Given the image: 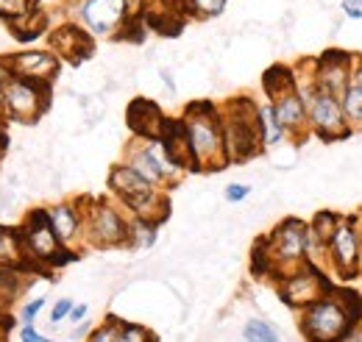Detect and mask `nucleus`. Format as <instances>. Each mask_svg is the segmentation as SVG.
<instances>
[{"instance_id": "f257e3e1", "label": "nucleus", "mask_w": 362, "mask_h": 342, "mask_svg": "<svg viewBox=\"0 0 362 342\" xmlns=\"http://www.w3.org/2000/svg\"><path fill=\"white\" fill-rule=\"evenodd\" d=\"M307 234H310V223H304L298 217L281 220L254 248V273L276 276L281 281L293 270L307 264Z\"/></svg>"}, {"instance_id": "f03ea898", "label": "nucleus", "mask_w": 362, "mask_h": 342, "mask_svg": "<svg viewBox=\"0 0 362 342\" xmlns=\"http://www.w3.org/2000/svg\"><path fill=\"white\" fill-rule=\"evenodd\" d=\"M362 314L360 295L332 287L323 298L301 309V334L307 342H340L349 326Z\"/></svg>"}, {"instance_id": "7ed1b4c3", "label": "nucleus", "mask_w": 362, "mask_h": 342, "mask_svg": "<svg viewBox=\"0 0 362 342\" xmlns=\"http://www.w3.org/2000/svg\"><path fill=\"white\" fill-rule=\"evenodd\" d=\"M184 131L192 153L195 170H221L228 165L226 145H223V126H221V109L212 103H189L184 117Z\"/></svg>"}, {"instance_id": "20e7f679", "label": "nucleus", "mask_w": 362, "mask_h": 342, "mask_svg": "<svg viewBox=\"0 0 362 342\" xmlns=\"http://www.w3.org/2000/svg\"><path fill=\"white\" fill-rule=\"evenodd\" d=\"M221 126H223L228 165L254 159L265 148L259 134V120H257V103L248 98H237L221 109Z\"/></svg>"}, {"instance_id": "39448f33", "label": "nucleus", "mask_w": 362, "mask_h": 342, "mask_svg": "<svg viewBox=\"0 0 362 342\" xmlns=\"http://www.w3.org/2000/svg\"><path fill=\"white\" fill-rule=\"evenodd\" d=\"M109 189L126 204L132 217L148 220V223H162L168 217V198L159 187L145 181L136 170L129 165H115L109 172Z\"/></svg>"}, {"instance_id": "423d86ee", "label": "nucleus", "mask_w": 362, "mask_h": 342, "mask_svg": "<svg viewBox=\"0 0 362 342\" xmlns=\"http://www.w3.org/2000/svg\"><path fill=\"white\" fill-rule=\"evenodd\" d=\"M329 270L340 281H351L362 273V214H340L329 240Z\"/></svg>"}, {"instance_id": "0eeeda50", "label": "nucleus", "mask_w": 362, "mask_h": 342, "mask_svg": "<svg viewBox=\"0 0 362 342\" xmlns=\"http://www.w3.org/2000/svg\"><path fill=\"white\" fill-rule=\"evenodd\" d=\"M126 165L132 170L139 172L145 181H151L153 187L176 184L181 175H184V167L168 153V148H165L162 139H142L139 145H134L129 151Z\"/></svg>"}, {"instance_id": "6e6552de", "label": "nucleus", "mask_w": 362, "mask_h": 342, "mask_svg": "<svg viewBox=\"0 0 362 342\" xmlns=\"http://www.w3.org/2000/svg\"><path fill=\"white\" fill-rule=\"evenodd\" d=\"M20 234H23L25 254L37 264H64L67 259H73V254L59 242V237L50 225L47 209H37V212L28 214Z\"/></svg>"}, {"instance_id": "1a4fd4ad", "label": "nucleus", "mask_w": 362, "mask_h": 342, "mask_svg": "<svg viewBox=\"0 0 362 342\" xmlns=\"http://www.w3.org/2000/svg\"><path fill=\"white\" fill-rule=\"evenodd\" d=\"M129 223L132 220H126L109 201H90V209L84 212V234L95 248L129 245Z\"/></svg>"}, {"instance_id": "9d476101", "label": "nucleus", "mask_w": 362, "mask_h": 342, "mask_svg": "<svg viewBox=\"0 0 362 342\" xmlns=\"http://www.w3.org/2000/svg\"><path fill=\"white\" fill-rule=\"evenodd\" d=\"M47 86L50 84H37V81L17 78L8 73L3 92H0V103L6 114L20 123H34L47 109Z\"/></svg>"}, {"instance_id": "9b49d317", "label": "nucleus", "mask_w": 362, "mask_h": 342, "mask_svg": "<svg viewBox=\"0 0 362 342\" xmlns=\"http://www.w3.org/2000/svg\"><path fill=\"white\" fill-rule=\"evenodd\" d=\"M332 290V278L326 276V270L313 267V264H301L298 270H293L287 278L279 281V295L287 306L293 309H304L317 298H323Z\"/></svg>"}, {"instance_id": "f8f14e48", "label": "nucleus", "mask_w": 362, "mask_h": 342, "mask_svg": "<svg viewBox=\"0 0 362 342\" xmlns=\"http://www.w3.org/2000/svg\"><path fill=\"white\" fill-rule=\"evenodd\" d=\"M307 120H310V134H315L317 139H323V142H340V139L354 134L346 123L340 98L326 95L320 89L315 92V98L307 103Z\"/></svg>"}, {"instance_id": "ddd939ff", "label": "nucleus", "mask_w": 362, "mask_h": 342, "mask_svg": "<svg viewBox=\"0 0 362 342\" xmlns=\"http://www.w3.org/2000/svg\"><path fill=\"white\" fill-rule=\"evenodd\" d=\"M351 73H354V53L346 50H326L317 59H313V78L315 86L326 95L340 98L351 86Z\"/></svg>"}, {"instance_id": "4468645a", "label": "nucleus", "mask_w": 362, "mask_h": 342, "mask_svg": "<svg viewBox=\"0 0 362 342\" xmlns=\"http://www.w3.org/2000/svg\"><path fill=\"white\" fill-rule=\"evenodd\" d=\"M3 67L17 76V78H28L37 84H50L59 73V56L47 53V50H28V53H14L8 59H3Z\"/></svg>"}, {"instance_id": "2eb2a0df", "label": "nucleus", "mask_w": 362, "mask_h": 342, "mask_svg": "<svg viewBox=\"0 0 362 342\" xmlns=\"http://www.w3.org/2000/svg\"><path fill=\"white\" fill-rule=\"evenodd\" d=\"M81 20L92 34L109 37L123 23H129V6H126V0H84Z\"/></svg>"}, {"instance_id": "dca6fc26", "label": "nucleus", "mask_w": 362, "mask_h": 342, "mask_svg": "<svg viewBox=\"0 0 362 342\" xmlns=\"http://www.w3.org/2000/svg\"><path fill=\"white\" fill-rule=\"evenodd\" d=\"M268 103L273 106V112H276L279 123L284 126L287 136H293V139H304V136L310 134L307 106H304V100H301V95H298V86H296L293 92L276 98V100H268Z\"/></svg>"}, {"instance_id": "f3484780", "label": "nucleus", "mask_w": 362, "mask_h": 342, "mask_svg": "<svg viewBox=\"0 0 362 342\" xmlns=\"http://www.w3.org/2000/svg\"><path fill=\"white\" fill-rule=\"evenodd\" d=\"M168 126V117L162 114V109L151 100H134L129 106V129L134 131L139 139H162Z\"/></svg>"}, {"instance_id": "a211bd4d", "label": "nucleus", "mask_w": 362, "mask_h": 342, "mask_svg": "<svg viewBox=\"0 0 362 342\" xmlns=\"http://www.w3.org/2000/svg\"><path fill=\"white\" fill-rule=\"evenodd\" d=\"M47 217H50V225H53L59 242H62L67 251H70V245H73L76 240L87 237V234H84V212H81L78 206H73V204H56V206L47 209Z\"/></svg>"}, {"instance_id": "6ab92c4d", "label": "nucleus", "mask_w": 362, "mask_h": 342, "mask_svg": "<svg viewBox=\"0 0 362 342\" xmlns=\"http://www.w3.org/2000/svg\"><path fill=\"white\" fill-rule=\"evenodd\" d=\"M50 45H53V50H56L59 56H67L73 64H78L81 59H87L92 50L90 37H87L81 28H76V25L56 28V31L50 34Z\"/></svg>"}, {"instance_id": "aec40b11", "label": "nucleus", "mask_w": 362, "mask_h": 342, "mask_svg": "<svg viewBox=\"0 0 362 342\" xmlns=\"http://www.w3.org/2000/svg\"><path fill=\"white\" fill-rule=\"evenodd\" d=\"M25 245H23V234L14 228H0V267L17 270L25 264Z\"/></svg>"}, {"instance_id": "412c9836", "label": "nucleus", "mask_w": 362, "mask_h": 342, "mask_svg": "<svg viewBox=\"0 0 362 342\" xmlns=\"http://www.w3.org/2000/svg\"><path fill=\"white\" fill-rule=\"evenodd\" d=\"M257 120H259V134H262V145L265 148H273V145H279V142L287 139V131L279 123V117H276L271 103L257 106Z\"/></svg>"}, {"instance_id": "4be33fe9", "label": "nucleus", "mask_w": 362, "mask_h": 342, "mask_svg": "<svg viewBox=\"0 0 362 342\" xmlns=\"http://www.w3.org/2000/svg\"><path fill=\"white\" fill-rule=\"evenodd\" d=\"M156 231H159L156 223H148V220L132 217V223H129V245L136 248V251L153 248V242H156Z\"/></svg>"}, {"instance_id": "5701e85b", "label": "nucleus", "mask_w": 362, "mask_h": 342, "mask_svg": "<svg viewBox=\"0 0 362 342\" xmlns=\"http://www.w3.org/2000/svg\"><path fill=\"white\" fill-rule=\"evenodd\" d=\"M340 103H343V114H346V123L351 131H362V92L351 84L343 95H340Z\"/></svg>"}, {"instance_id": "b1692460", "label": "nucleus", "mask_w": 362, "mask_h": 342, "mask_svg": "<svg viewBox=\"0 0 362 342\" xmlns=\"http://www.w3.org/2000/svg\"><path fill=\"white\" fill-rule=\"evenodd\" d=\"M243 337L245 342H279V331L273 329L268 320H248L243 326Z\"/></svg>"}, {"instance_id": "393cba45", "label": "nucleus", "mask_w": 362, "mask_h": 342, "mask_svg": "<svg viewBox=\"0 0 362 342\" xmlns=\"http://www.w3.org/2000/svg\"><path fill=\"white\" fill-rule=\"evenodd\" d=\"M34 8H37V0H0V17L11 23L25 20Z\"/></svg>"}, {"instance_id": "a878e982", "label": "nucleus", "mask_w": 362, "mask_h": 342, "mask_svg": "<svg viewBox=\"0 0 362 342\" xmlns=\"http://www.w3.org/2000/svg\"><path fill=\"white\" fill-rule=\"evenodd\" d=\"M337 223H340V214L337 212H317L313 217V223H310V228H313V234H317L326 245H329V240L334 237V228H337Z\"/></svg>"}, {"instance_id": "bb28decb", "label": "nucleus", "mask_w": 362, "mask_h": 342, "mask_svg": "<svg viewBox=\"0 0 362 342\" xmlns=\"http://www.w3.org/2000/svg\"><path fill=\"white\" fill-rule=\"evenodd\" d=\"M120 320L117 317H106V323L98 329V331H92L90 342H117V334H120Z\"/></svg>"}, {"instance_id": "cd10ccee", "label": "nucleus", "mask_w": 362, "mask_h": 342, "mask_svg": "<svg viewBox=\"0 0 362 342\" xmlns=\"http://www.w3.org/2000/svg\"><path fill=\"white\" fill-rule=\"evenodd\" d=\"M117 342H151V334L142 326H136V323H123L120 334H117Z\"/></svg>"}, {"instance_id": "c85d7f7f", "label": "nucleus", "mask_w": 362, "mask_h": 342, "mask_svg": "<svg viewBox=\"0 0 362 342\" xmlns=\"http://www.w3.org/2000/svg\"><path fill=\"white\" fill-rule=\"evenodd\" d=\"M192 11H198L201 17H218L226 8V0H189Z\"/></svg>"}, {"instance_id": "c756f323", "label": "nucleus", "mask_w": 362, "mask_h": 342, "mask_svg": "<svg viewBox=\"0 0 362 342\" xmlns=\"http://www.w3.org/2000/svg\"><path fill=\"white\" fill-rule=\"evenodd\" d=\"M248 195H251V187L248 184H228L226 189H223V198H226L228 204H240Z\"/></svg>"}, {"instance_id": "7c9ffc66", "label": "nucleus", "mask_w": 362, "mask_h": 342, "mask_svg": "<svg viewBox=\"0 0 362 342\" xmlns=\"http://www.w3.org/2000/svg\"><path fill=\"white\" fill-rule=\"evenodd\" d=\"M70 312H73V300L62 298L59 303H56V306H53V314H50V320H53V323H59V320H64Z\"/></svg>"}, {"instance_id": "2f4dec72", "label": "nucleus", "mask_w": 362, "mask_h": 342, "mask_svg": "<svg viewBox=\"0 0 362 342\" xmlns=\"http://www.w3.org/2000/svg\"><path fill=\"white\" fill-rule=\"evenodd\" d=\"M340 8H343V14H346V17H351V20H362V0H343V3H340Z\"/></svg>"}, {"instance_id": "473e14b6", "label": "nucleus", "mask_w": 362, "mask_h": 342, "mask_svg": "<svg viewBox=\"0 0 362 342\" xmlns=\"http://www.w3.org/2000/svg\"><path fill=\"white\" fill-rule=\"evenodd\" d=\"M340 342H362V314L349 326V331L340 337Z\"/></svg>"}, {"instance_id": "72a5a7b5", "label": "nucleus", "mask_w": 362, "mask_h": 342, "mask_svg": "<svg viewBox=\"0 0 362 342\" xmlns=\"http://www.w3.org/2000/svg\"><path fill=\"white\" fill-rule=\"evenodd\" d=\"M45 306V298H37V300H31L25 309H23V320H25V326H31V320L40 314V309Z\"/></svg>"}, {"instance_id": "f704fd0d", "label": "nucleus", "mask_w": 362, "mask_h": 342, "mask_svg": "<svg viewBox=\"0 0 362 342\" xmlns=\"http://www.w3.org/2000/svg\"><path fill=\"white\" fill-rule=\"evenodd\" d=\"M20 340L23 342H53V340H47V337H42V334H37V331H34V326H23Z\"/></svg>"}, {"instance_id": "c9c22d12", "label": "nucleus", "mask_w": 362, "mask_h": 342, "mask_svg": "<svg viewBox=\"0 0 362 342\" xmlns=\"http://www.w3.org/2000/svg\"><path fill=\"white\" fill-rule=\"evenodd\" d=\"M351 84L362 92V56H354V73H351Z\"/></svg>"}, {"instance_id": "e433bc0d", "label": "nucleus", "mask_w": 362, "mask_h": 342, "mask_svg": "<svg viewBox=\"0 0 362 342\" xmlns=\"http://www.w3.org/2000/svg\"><path fill=\"white\" fill-rule=\"evenodd\" d=\"M70 317H73V323H81V320L87 317V306H84V303H81V306H73Z\"/></svg>"}, {"instance_id": "4c0bfd02", "label": "nucleus", "mask_w": 362, "mask_h": 342, "mask_svg": "<svg viewBox=\"0 0 362 342\" xmlns=\"http://www.w3.org/2000/svg\"><path fill=\"white\" fill-rule=\"evenodd\" d=\"M0 342H3V326H0Z\"/></svg>"}, {"instance_id": "58836bf2", "label": "nucleus", "mask_w": 362, "mask_h": 342, "mask_svg": "<svg viewBox=\"0 0 362 342\" xmlns=\"http://www.w3.org/2000/svg\"><path fill=\"white\" fill-rule=\"evenodd\" d=\"M151 342H153V340H151Z\"/></svg>"}]
</instances>
